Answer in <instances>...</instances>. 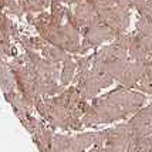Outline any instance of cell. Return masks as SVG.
<instances>
[{"label": "cell", "mask_w": 152, "mask_h": 152, "mask_svg": "<svg viewBox=\"0 0 152 152\" xmlns=\"http://www.w3.org/2000/svg\"><path fill=\"white\" fill-rule=\"evenodd\" d=\"M0 84L3 88V93H12L16 88V80H14L13 71L6 61L0 60Z\"/></svg>", "instance_id": "6da1fadb"}, {"label": "cell", "mask_w": 152, "mask_h": 152, "mask_svg": "<svg viewBox=\"0 0 152 152\" xmlns=\"http://www.w3.org/2000/svg\"><path fill=\"white\" fill-rule=\"evenodd\" d=\"M41 56H43L44 58L53 61V63H57V64L64 63L66 60L71 58L70 53H67L66 50H63V48H60V47L51 46V44H47V46L41 50Z\"/></svg>", "instance_id": "7a4b0ae2"}, {"label": "cell", "mask_w": 152, "mask_h": 152, "mask_svg": "<svg viewBox=\"0 0 152 152\" xmlns=\"http://www.w3.org/2000/svg\"><path fill=\"white\" fill-rule=\"evenodd\" d=\"M77 71V64L73 61V58H68L63 63V70L60 74V84L67 87L74 78V73Z\"/></svg>", "instance_id": "3957f363"}, {"label": "cell", "mask_w": 152, "mask_h": 152, "mask_svg": "<svg viewBox=\"0 0 152 152\" xmlns=\"http://www.w3.org/2000/svg\"><path fill=\"white\" fill-rule=\"evenodd\" d=\"M75 64H77V73H86L91 68L93 64V56H83V57H75Z\"/></svg>", "instance_id": "277c9868"}, {"label": "cell", "mask_w": 152, "mask_h": 152, "mask_svg": "<svg viewBox=\"0 0 152 152\" xmlns=\"http://www.w3.org/2000/svg\"><path fill=\"white\" fill-rule=\"evenodd\" d=\"M61 3H70V0H60Z\"/></svg>", "instance_id": "5b68a950"}, {"label": "cell", "mask_w": 152, "mask_h": 152, "mask_svg": "<svg viewBox=\"0 0 152 152\" xmlns=\"http://www.w3.org/2000/svg\"><path fill=\"white\" fill-rule=\"evenodd\" d=\"M19 1H20V0H19Z\"/></svg>", "instance_id": "8992f818"}]
</instances>
